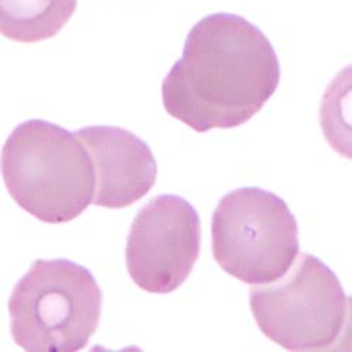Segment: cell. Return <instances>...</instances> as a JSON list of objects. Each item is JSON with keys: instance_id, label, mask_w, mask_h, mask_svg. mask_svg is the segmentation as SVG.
I'll return each mask as SVG.
<instances>
[{"instance_id": "6da1fadb", "label": "cell", "mask_w": 352, "mask_h": 352, "mask_svg": "<svg viewBox=\"0 0 352 352\" xmlns=\"http://www.w3.org/2000/svg\"><path fill=\"white\" fill-rule=\"evenodd\" d=\"M279 82L268 37L241 16L216 13L189 32L182 58L162 82V102L197 133L234 129L265 106Z\"/></svg>"}, {"instance_id": "7a4b0ae2", "label": "cell", "mask_w": 352, "mask_h": 352, "mask_svg": "<svg viewBox=\"0 0 352 352\" xmlns=\"http://www.w3.org/2000/svg\"><path fill=\"white\" fill-rule=\"evenodd\" d=\"M2 176L19 206L48 224L75 220L96 196V166L83 140L44 120L13 130L2 150Z\"/></svg>"}, {"instance_id": "3957f363", "label": "cell", "mask_w": 352, "mask_h": 352, "mask_svg": "<svg viewBox=\"0 0 352 352\" xmlns=\"http://www.w3.org/2000/svg\"><path fill=\"white\" fill-rule=\"evenodd\" d=\"M102 290L89 270L68 259H38L9 300L14 342L30 352H76L99 327Z\"/></svg>"}, {"instance_id": "277c9868", "label": "cell", "mask_w": 352, "mask_h": 352, "mask_svg": "<svg viewBox=\"0 0 352 352\" xmlns=\"http://www.w3.org/2000/svg\"><path fill=\"white\" fill-rule=\"evenodd\" d=\"M212 245L224 272L252 286L267 285L296 262L299 228L283 199L261 188H241L220 199Z\"/></svg>"}, {"instance_id": "5b68a950", "label": "cell", "mask_w": 352, "mask_h": 352, "mask_svg": "<svg viewBox=\"0 0 352 352\" xmlns=\"http://www.w3.org/2000/svg\"><path fill=\"white\" fill-rule=\"evenodd\" d=\"M250 306L259 330L287 351L331 349L348 307L336 274L311 254L279 282L252 286Z\"/></svg>"}, {"instance_id": "8992f818", "label": "cell", "mask_w": 352, "mask_h": 352, "mask_svg": "<svg viewBox=\"0 0 352 352\" xmlns=\"http://www.w3.org/2000/svg\"><path fill=\"white\" fill-rule=\"evenodd\" d=\"M200 237V219L188 200L172 195L153 199L138 212L127 239L133 282L148 293L176 290L193 271Z\"/></svg>"}, {"instance_id": "52a82bcc", "label": "cell", "mask_w": 352, "mask_h": 352, "mask_svg": "<svg viewBox=\"0 0 352 352\" xmlns=\"http://www.w3.org/2000/svg\"><path fill=\"white\" fill-rule=\"evenodd\" d=\"M89 150L98 176L95 206L123 209L141 200L157 179V162L150 146L135 134L110 126L76 131Z\"/></svg>"}, {"instance_id": "ba28073f", "label": "cell", "mask_w": 352, "mask_h": 352, "mask_svg": "<svg viewBox=\"0 0 352 352\" xmlns=\"http://www.w3.org/2000/svg\"><path fill=\"white\" fill-rule=\"evenodd\" d=\"M78 0H0V32L17 43L33 44L60 33Z\"/></svg>"}, {"instance_id": "9c48e42d", "label": "cell", "mask_w": 352, "mask_h": 352, "mask_svg": "<svg viewBox=\"0 0 352 352\" xmlns=\"http://www.w3.org/2000/svg\"><path fill=\"white\" fill-rule=\"evenodd\" d=\"M320 127L331 148L352 161V65L341 69L322 95Z\"/></svg>"}, {"instance_id": "30bf717a", "label": "cell", "mask_w": 352, "mask_h": 352, "mask_svg": "<svg viewBox=\"0 0 352 352\" xmlns=\"http://www.w3.org/2000/svg\"><path fill=\"white\" fill-rule=\"evenodd\" d=\"M331 351H352V298L348 299L344 329Z\"/></svg>"}]
</instances>
